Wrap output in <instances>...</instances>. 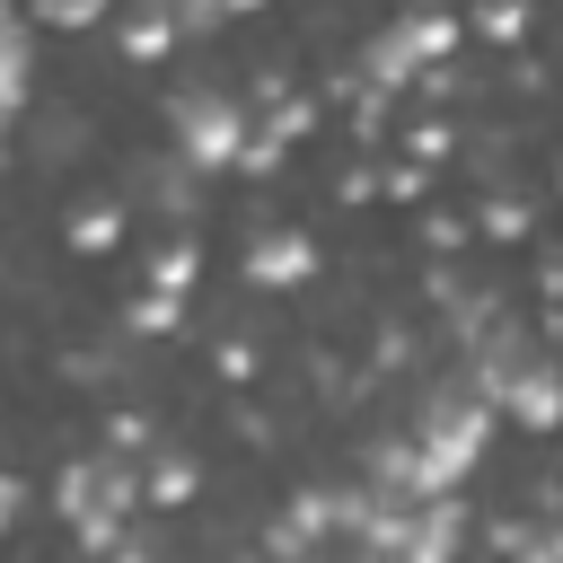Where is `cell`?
<instances>
[{
  "label": "cell",
  "instance_id": "5",
  "mask_svg": "<svg viewBox=\"0 0 563 563\" xmlns=\"http://www.w3.org/2000/svg\"><path fill=\"white\" fill-rule=\"evenodd\" d=\"M114 238H123V211H114V202H88V211L70 220V246H88V255H106Z\"/></svg>",
  "mask_w": 563,
  "mask_h": 563
},
{
  "label": "cell",
  "instance_id": "11",
  "mask_svg": "<svg viewBox=\"0 0 563 563\" xmlns=\"http://www.w3.org/2000/svg\"><path fill=\"white\" fill-rule=\"evenodd\" d=\"M475 26H484V35H519V26H528V9H519V0H501V9H484Z\"/></svg>",
  "mask_w": 563,
  "mask_h": 563
},
{
  "label": "cell",
  "instance_id": "14",
  "mask_svg": "<svg viewBox=\"0 0 563 563\" xmlns=\"http://www.w3.org/2000/svg\"><path fill=\"white\" fill-rule=\"evenodd\" d=\"M0 123H9V114H0Z\"/></svg>",
  "mask_w": 563,
  "mask_h": 563
},
{
  "label": "cell",
  "instance_id": "3",
  "mask_svg": "<svg viewBox=\"0 0 563 563\" xmlns=\"http://www.w3.org/2000/svg\"><path fill=\"white\" fill-rule=\"evenodd\" d=\"M308 273H317V246H308V238H290V229L246 246V282H264V290H299Z\"/></svg>",
  "mask_w": 563,
  "mask_h": 563
},
{
  "label": "cell",
  "instance_id": "13",
  "mask_svg": "<svg viewBox=\"0 0 563 563\" xmlns=\"http://www.w3.org/2000/svg\"><path fill=\"white\" fill-rule=\"evenodd\" d=\"M18 510H26V484H18V475H0V528H9Z\"/></svg>",
  "mask_w": 563,
  "mask_h": 563
},
{
  "label": "cell",
  "instance_id": "2",
  "mask_svg": "<svg viewBox=\"0 0 563 563\" xmlns=\"http://www.w3.org/2000/svg\"><path fill=\"white\" fill-rule=\"evenodd\" d=\"M449 53V18H405V26H387L378 44H369V79H413L422 62H440Z\"/></svg>",
  "mask_w": 563,
  "mask_h": 563
},
{
  "label": "cell",
  "instance_id": "6",
  "mask_svg": "<svg viewBox=\"0 0 563 563\" xmlns=\"http://www.w3.org/2000/svg\"><path fill=\"white\" fill-rule=\"evenodd\" d=\"M185 493H194V466H185V457H158L150 484H141V501H158V510H176Z\"/></svg>",
  "mask_w": 563,
  "mask_h": 563
},
{
  "label": "cell",
  "instance_id": "10",
  "mask_svg": "<svg viewBox=\"0 0 563 563\" xmlns=\"http://www.w3.org/2000/svg\"><path fill=\"white\" fill-rule=\"evenodd\" d=\"M44 18L53 26H88V18H106V0H44Z\"/></svg>",
  "mask_w": 563,
  "mask_h": 563
},
{
  "label": "cell",
  "instance_id": "9",
  "mask_svg": "<svg viewBox=\"0 0 563 563\" xmlns=\"http://www.w3.org/2000/svg\"><path fill=\"white\" fill-rule=\"evenodd\" d=\"M519 229H528L519 202H484V238H519Z\"/></svg>",
  "mask_w": 563,
  "mask_h": 563
},
{
  "label": "cell",
  "instance_id": "7",
  "mask_svg": "<svg viewBox=\"0 0 563 563\" xmlns=\"http://www.w3.org/2000/svg\"><path fill=\"white\" fill-rule=\"evenodd\" d=\"M185 282H194V246L176 238V246H167V255L150 264V290H167V299H185Z\"/></svg>",
  "mask_w": 563,
  "mask_h": 563
},
{
  "label": "cell",
  "instance_id": "1",
  "mask_svg": "<svg viewBox=\"0 0 563 563\" xmlns=\"http://www.w3.org/2000/svg\"><path fill=\"white\" fill-rule=\"evenodd\" d=\"M176 141H185V158L194 167H229V158H246V123H238V106L229 97H185L176 106Z\"/></svg>",
  "mask_w": 563,
  "mask_h": 563
},
{
  "label": "cell",
  "instance_id": "4",
  "mask_svg": "<svg viewBox=\"0 0 563 563\" xmlns=\"http://www.w3.org/2000/svg\"><path fill=\"white\" fill-rule=\"evenodd\" d=\"M26 97V26L18 18H0V114Z\"/></svg>",
  "mask_w": 563,
  "mask_h": 563
},
{
  "label": "cell",
  "instance_id": "8",
  "mask_svg": "<svg viewBox=\"0 0 563 563\" xmlns=\"http://www.w3.org/2000/svg\"><path fill=\"white\" fill-rule=\"evenodd\" d=\"M132 325H141V334H167V325H176V299H167V290H150V299L132 308Z\"/></svg>",
  "mask_w": 563,
  "mask_h": 563
},
{
  "label": "cell",
  "instance_id": "12",
  "mask_svg": "<svg viewBox=\"0 0 563 563\" xmlns=\"http://www.w3.org/2000/svg\"><path fill=\"white\" fill-rule=\"evenodd\" d=\"M405 150H413V158H440V150H449V123H413Z\"/></svg>",
  "mask_w": 563,
  "mask_h": 563
}]
</instances>
